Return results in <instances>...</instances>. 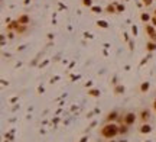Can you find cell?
<instances>
[{
    "instance_id": "8992f818",
    "label": "cell",
    "mask_w": 156,
    "mask_h": 142,
    "mask_svg": "<svg viewBox=\"0 0 156 142\" xmlns=\"http://www.w3.org/2000/svg\"><path fill=\"white\" fill-rule=\"evenodd\" d=\"M17 22L20 23V25H28V23H29V16L28 15H20L17 17Z\"/></svg>"
},
{
    "instance_id": "30bf717a",
    "label": "cell",
    "mask_w": 156,
    "mask_h": 142,
    "mask_svg": "<svg viewBox=\"0 0 156 142\" xmlns=\"http://www.w3.org/2000/svg\"><path fill=\"white\" fill-rule=\"evenodd\" d=\"M142 2H143V5L147 7V6H150V5L153 3V0H142Z\"/></svg>"
},
{
    "instance_id": "3957f363",
    "label": "cell",
    "mask_w": 156,
    "mask_h": 142,
    "mask_svg": "<svg viewBox=\"0 0 156 142\" xmlns=\"http://www.w3.org/2000/svg\"><path fill=\"white\" fill-rule=\"evenodd\" d=\"M137 116H139V122L140 123H149L150 119H152V113L149 109L146 107H142L139 112H137Z\"/></svg>"
},
{
    "instance_id": "7c38bea8",
    "label": "cell",
    "mask_w": 156,
    "mask_h": 142,
    "mask_svg": "<svg viewBox=\"0 0 156 142\" xmlns=\"http://www.w3.org/2000/svg\"><path fill=\"white\" fill-rule=\"evenodd\" d=\"M147 87H149L147 83H143V84H142V90H147Z\"/></svg>"
},
{
    "instance_id": "52a82bcc",
    "label": "cell",
    "mask_w": 156,
    "mask_h": 142,
    "mask_svg": "<svg viewBox=\"0 0 156 142\" xmlns=\"http://www.w3.org/2000/svg\"><path fill=\"white\" fill-rule=\"evenodd\" d=\"M146 50H147V51H155V50H156V42L149 39V42H147V45H146Z\"/></svg>"
},
{
    "instance_id": "8fae6325",
    "label": "cell",
    "mask_w": 156,
    "mask_h": 142,
    "mask_svg": "<svg viewBox=\"0 0 156 142\" xmlns=\"http://www.w3.org/2000/svg\"><path fill=\"white\" fill-rule=\"evenodd\" d=\"M150 23H152V25L156 28V16H153V15H152V17H150Z\"/></svg>"
},
{
    "instance_id": "2e32d148",
    "label": "cell",
    "mask_w": 156,
    "mask_h": 142,
    "mask_svg": "<svg viewBox=\"0 0 156 142\" xmlns=\"http://www.w3.org/2000/svg\"><path fill=\"white\" fill-rule=\"evenodd\" d=\"M153 16H156V9H155V10H153Z\"/></svg>"
},
{
    "instance_id": "7a4b0ae2",
    "label": "cell",
    "mask_w": 156,
    "mask_h": 142,
    "mask_svg": "<svg viewBox=\"0 0 156 142\" xmlns=\"http://www.w3.org/2000/svg\"><path fill=\"white\" fill-rule=\"evenodd\" d=\"M137 121H139V116H137L136 112H121V113H120V117H119V121H117V123L124 122V123H127L129 126H133Z\"/></svg>"
},
{
    "instance_id": "9a60e30c",
    "label": "cell",
    "mask_w": 156,
    "mask_h": 142,
    "mask_svg": "<svg viewBox=\"0 0 156 142\" xmlns=\"http://www.w3.org/2000/svg\"><path fill=\"white\" fill-rule=\"evenodd\" d=\"M153 107H155V110H156V100L153 102Z\"/></svg>"
},
{
    "instance_id": "4fadbf2b",
    "label": "cell",
    "mask_w": 156,
    "mask_h": 142,
    "mask_svg": "<svg viewBox=\"0 0 156 142\" xmlns=\"http://www.w3.org/2000/svg\"><path fill=\"white\" fill-rule=\"evenodd\" d=\"M147 19H149V16L143 13V15H142V20H147Z\"/></svg>"
},
{
    "instance_id": "277c9868",
    "label": "cell",
    "mask_w": 156,
    "mask_h": 142,
    "mask_svg": "<svg viewBox=\"0 0 156 142\" xmlns=\"http://www.w3.org/2000/svg\"><path fill=\"white\" fill-rule=\"evenodd\" d=\"M120 113L121 112H117V110H111L104 117V122H117L119 117H120Z\"/></svg>"
},
{
    "instance_id": "9c48e42d",
    "label": "cell",
    "mask_w": 156,
    "mask_h": 142,
    "mask_svg": "<svg viewBox=\"0 0 156 142\" xmlns=\"http://www.w3.org/2000/svg\"><path fill=\"white\" fill-rule=\"evenodd\" d=\"M82 5H84V6H88V7H91V6H93V0H82Z\"/></svg>"
},
{
    "instance_id": "5b68a950",
    "label": "cell",
    "mask_w": 156,
    "mask_h": 142,
    "mask_svg": "<svg viewBox=\"0 0 156 142\" xmlns=\"http://www.w3.org/2000/svg\"><path fill=\"white\" fill-rule=\"evenodd\" d=\"M130 128H131V126H129L127 123L120 122V123H119V132H120V135H127V133L130 132Z\"/></svg>"
},
{
    "instance_id": "6da1fadb",
    "label": "cell",
    "mask_w": 156,
    "mask_h": 142,
    "mask_svg": "<svg viewBox=\"0 0 156 142\" xmlns=\"http://www.w3.org/2000/svg\"><path fill=\"white\" fill-rule=\"evenodd\" d=\"M98 135L104 141H113L116 136L120 135L119 123H116V122H104V125L98 129Z\"/></svg>"
},
{
    "instance_id": "5bb4252c",
    "label": "cell",
    "mask_w": 156,
    "mask_h": 142,
    "mask_svg": "<svg viewBox=\"0 0 156 142\" xmlns=\"http://www.w3.org/2000/svg\"><path fill=\"white\" fill-rule=\"evenodd\" d=\"M93 10H94V12H96V13H98V12H101V9H100V7H94V9H93Z\"/></svg>"
},
{
    "instance_id": "ba28073f",
    "label": "cell",
    "mask_w": 156,
    "mask_h": 142,
    "mask_svg": "<svg viewBox=\"0 0 156 142\" xmlns=\"http://www.w3.org/2000/svg\"><path fill=\"white\" fill-rule=\"evenodd\" d=\"M140 132H142V133H146V132H150V126H149V123H142V128H140Z\"/></svg>"
}]
</instances>
